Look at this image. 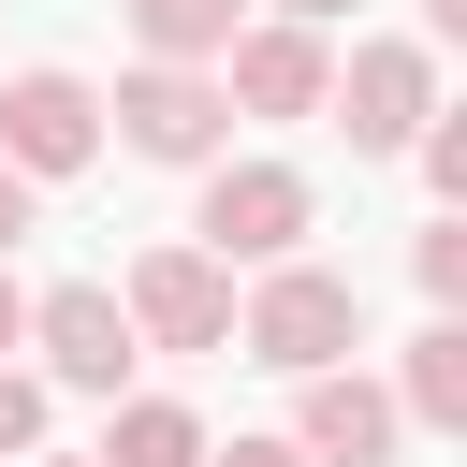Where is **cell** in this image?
I'll return each instance as SVG.
<instances>
[{
  "instance_id": "6da1fadb",
  "label": "cell",
  "mask_w": 467,
  "mask_h": 467,
  "mask_svg": "<svg viewBox=\"0 0 467 467\" xmlns=\"http://www.w3.org/2000/svg\"><path fill=\"white\" fill-rule=\"evenodd\" d=\"M234 350H248V365H277V379H336V365L365 350V292H350V277H321V263H277V277L234 306Z\"/></svg>"
},
{
  "instance_id": "7a4b0ae2",
  "label": "cell",
  "mask_w": 467,
  "mask_h": 467,
  "mask_svg": "<svg viewBox=\"0 0 467 467\" xmlns=\"http://www.w3.org/2000/svg\"><path fill=\"white\" fill-rule=\"evenodd\" d=\"M190 248H204L219 277H234V263H263V277H277V263L306 248V175H292V161H219V175H204Z\"/></svg>"
},
{
  "instance_id": "3957f363",
  "label": "cell",
  "mask_w": 467,
  "mask_h": 467,
  "mask_svg": "<svg viewBox=\"0 0 467 467\" xmlns=\"http://www.w3.org/2000/svg\"><path fill=\"white\" fill-rule=\"evenodd\" d=\"M102 161V88L88 73H15L0 88V175L44 190V175H88Z\"/></svg>"
},
{
  "instance_id": "277c9868",
  "label": "cell",
  "mask_w": 467,
  "mask_h": 467,
  "mask_svg": "<svg viewBox=\"0 0 467 467\" xmlns=\"http://www.w3.org/2000/svg\"><path fill=\"white\" fill-rule=\"evenodd\" d=\"M117 321H131V350H234V277L204 248H146L131 292H117Z\"/></svg>"
},
{
  "instance_id": "5b68a950",
  "label": "cell",
  "mask_w": 467,
  "mask_h": 467,
  "mask_svg": "<svg viewBox=\"0 0 467 467\" xmlns=\"http://www.w3.org/2000/svg\"><path fill=\"white\" fill-rule=\"evenodd\" d=\"M321 102H336V131H350L365 161H394V146L438 117V58H423V44H350V73H336Z\"/></svg>"
},
{
  "instance_id": "8992f818",
  "label": "cell",
  "mask_w": 467,
  "mask_h": 467,
  "mask_svg": "<svg viewBox=\"0 0 467 467\" xmlns=\"http://www.w3.org/2000/svg\"><path fill=\"white\" fill-rule=\"evenodd\" d=\"M321 88H336V58H321V29H234L219 44V102L234 117H321Z\"/></svg>"
},
{
  "instance_id": "52a82bcc",
  "label": "cell",
  "mask_w": 467,
  "mask_h": 467,
  "mask_svg": "<svg viewBox=\"0 0 467 467\" xmlns=\"http://www.w3.org/2000/svg\"><path fill=\"white\" fill-rule=\"evenodd\" d=\"M219 131H234L219 73H131L117 88V146L131 161H219Z\"/></svg>"
},
{
  "instance_id": "ba28073f",
  "label": "cell",
  "mask_w": 467,
  "mask_h": 467,
  "mask_svg": "<svg viewBox=\"0 0 467 467\" xmlns=\"http://www.w3.org/2000/svg\"><path fill=\"white\" fill-rule=\"evenodd\" d=\"M29 336H44V365H58L73 394H117V379H131V321H117L102 277H58V292L29 306Z\"/></svg>"
},
{
  "instance_id": "9c48e42d",
  "label": "cell",
  "mask_w": 467,
  "mask_h": 467,
  "mask_svg": "<svg viewBox=\"0 0 467 467\" xmlns=\"http://www.w3.org/2000/svg\"><path fill=\"white\" fill-rule=\"evenodd\" d=\"M394 394L365 379V365H336V379H306V409H292V452L306 467H394Z\"/></svg>"
},
{
  "instance_id": "30bf717a",
  "label": "cell",
  "mask_w": 467,
  "mask_h": 467,
  "mask_svg": "<svg viewBox=\"0 0 467 467\" xmlns=\"http://www.w3.org/2000/svg\"><path fill=\"white\" fill-rule=\"evenodd\" d=\"M394 423L467 438V321H423V336H409V365H394Z\"/></svg>"
},
{
  "instance_id": "8fae6325",
  "label": "cell",
  "mask_w": 467,
  "mask_h": 467,
  "mask_svg": "<svg viewBox=\"0 0 467 467\" xmlns=\"http://www.w3.org/2000/svg\"><path fill=\"white\" fill-rule=\"evenodd\" d=\"M88 467H204V423L175 409V394H131L117 423H102V452Z\"/></svg>"
},
{
  "instance_id": "7c38bea8",
  "label": "cell",
  "mask_w": 467,
  "mask_h": 467,
  "mask_svg": "<svg viewBox=\"0 0 467 467\" xmlns=\"http://www.w3.org/2000/svg\"><path fill=\"white\" fill-rule=\"evenodd\" d=\"M131 44H146V73H204L234 44V0H131Z\"/></svg>"
},
{
  "instance_id": "4fadbf2b",
  "label": "cell",
  "mask_w": 467,
  "mask_h": 467,
  "mask_svg": "<svg viewBox=\"0 0 467 467\" xmlns=\"http://www.w3.org/2000/svg\"><path fill=\"white\" fill-rule=\"evenodd\" d=\"M409 277H423L438 321H452V306H467V219H423V234H409Z\"/></svg>"
},
{
  "instance_id": "5bb4252c",
  "label": "cell",
  "mask_w": 467,
  "mask_h": 467,
  "mask_svg": "<svg viewBox=\"0 0 467 467\" xmlns=\"http://www.w3.org/2000/svg\"><path fill=\"white\" fill-rule=\"evenodd\" d=\"M29 438H44V379H15V365H0V452H29Z\"/></svg>"
},
{
  "instance_id": "9a60e30c",
  "label": "cell",
  "mask_w": 467,
  "mask_h": 467,
  "mask_svg": "<svg viewBox=\"0 0 467 467\" xmlns=\"http://www.w3.org/2000/svg\"><path fill=\"white\" fill-rule=\"evenodd\" d=\"M204 467H306L292 438H234V452H204Z\"/></svg>"
},
{
  "instance_id": "2e32d148",
  "label": "cell",
  "mask_w": 467,
  "mask_h": 467,
  "mask_svg": "<svg viewBox=\"0 0 467 467\" xmlns=\"http://www.w3.org/2000/svg\"><path fill=\"white\" fill-rule=\"evenodd\" d=\"M15 336H29V292H15V263H0V350H15Z\"/></svg>"
},
{
  "instance_id": "e0dca14e",
  "label": "cell",
  "mask_w": 467,
  "mask_h": 467,
  "mask_svg": "<svg viewBox=\"0 0 467 467\" xmlns=\"http://www.w3.org/2000/svg\"><path fill=\"white\" fill-rule=\"evenodd\" d=\"M452 29H467V0H423V44H452Z\"/></svg>"
},
{
  "instance_id": "ac0fdd59",
  "label": "cell",
  "mask_w": 467,
  "mask_h": 467,
  "mask_svg": "<svg viewBox=\"0 0 467 467\" xmlns=\"http://www.w3.org/2000/svg\"><path fill=\"white\" fill-rule=\"evenodd\" d=\"M15 234H29V190H15V175H0V248H15Z\"/></svg>"
},
{
  "instance_id": "d6986e66",
  "label": "cell",
  "mask_w": 467,
  "mask_h": 467,
  "mask_svg": "<svg viewBox=\"0 0 467 467\" xmlns=\"http://www.w3.org/2000/svg\"><path fill=\"white\" fill-rule=\"evenodd\" d=\"M321 15H350V0H277V29H321Z\"/></svg>"
}]
</instances>
